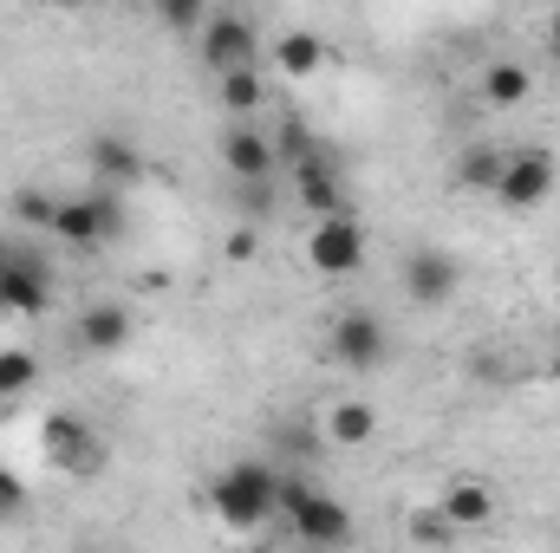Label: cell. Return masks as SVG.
<instances>
[{"mask_svg":"<svg viewBox=\"0 0 560 553\" xmlns=\"http://www.w3.org/2000/svg\"><path fill=\"white\" fill-rule=\"evenodd\" d=\"M555 150L548 143H522V150H509V163H502V183H495V202L502 209H515V215H528V209H541L548 196H555Z\"/></svg>","mask_w":560,"mask_h":553,"instance_id":"obj_4","label":"cell"},{"mask_svg":"<svg viewBox=\"0 0 560 553\" xmlns=\"http://www.w3.org/2000/svg\"><path fill=\"white\" fill-rule=\"evenodd\" d=\"M202 20H209L202 0H156V26H170V33H202Z\"/></svg>","mask_w":560,"mask_h":553,"instance_id":"obj_23","label":"cell"},{"mask_svg":"<svg viewBox=\"0 0 560 553\" xmlns=\"http://www.w3.org/2000/svg\"><path fill=\"white\" fill-rule=\"evenodd\" d=\"M275 515L306 541L313 553H339L352 548V508L326 489H313L300 469H280V489H275Z\"/></svg>","mask_w":560,"mask_h":553,"instance_id":"obj_1","label":"cell"},{"mask_svg":"<svg viewBox=\"0 0 560 553\" xmlns=\"http://www.w3.org/2000/svg\"><path fill=\"white\" fill-rule=\"evenodd\" d=\"M287 176H293L300 209H313V222H352V196H346V183H339L332 150L313 156V163H300V169H287Z\"/></svg>","mask_w":560,"mask_h":553,"instance_id":"obj_9","label":"cell"},{"mask_svg":"<svg viewBox=\"0 0 560 553\" xmlns=\"http://www.w3.org/2000/svg\"><path fill=\"white\" fill-rule=\"evenodd\" d=\"M235 209L248 222H268L275 215V183H235Z\"/></svg>","mask_w":560,"mask_h":553,"instance_id":"obj_25","label":"cell"},{"mask_svg":"<svg viewBox=\"0 0 560 553\" xmlns=\"http://www.w3.org/2000/svg\"><path fill=\"white\" fill-rule=\"evenodd\" d=\"M20 508H26V482H20L13 469H0V521H7V515H20Z\"/></svg>","mask_w":560,"mask_h":553,"instance_id":"obj_27","label":"cell"},{"mask_svg":"<svg viewBox=\"0 0 560 553\" xmlns=\"http://www.w3.org/2000/svg\"><path fill=\"white\" fill-rule=\"evenodd\" d=\"M528 92H535V72L522 59H489L482 66V105L515 111V105H528Z\"/></svg>","mask_w":560,"mask_h":553,"instance_id":"obj_15","label":"cell"},{"mask_svg":"<svg viewBox=\"0 0 560 553\" xmlns=\"http://www.w3.org/2000/svg\"><path fill=\"white\" fill-rule=\"evenodd\" d=\"M326 358H332L339 372H385V365H392V332H385V319H378L372 306H346V313L332 319V332H326Z\"/></svg>","mask_w":560,"mask_h":553,"instance_id":"obj_3","label":"cell"},{"mask_svg":"<svg viewBox=\"0 0 560 553\" xmlns=\"http://www.w3.org/2000/svg\"><path fill=\"white\" fill-rule=\"evenodd\" d=\"M79 553H105V548H79Z\"/></svg>","mask_w":560,"mask_h":553,"instance_id":"obj_31","label":"cell"},{"mask_svg":"<svg viewBox=\"0 0 560 553\" xmlns=\"http://www.w3.org/2000/svg\"><path fill=\"white\" fill-rule=\"evenodd\" d=\"M52 306V274L39 255H7L0 268V313H20V319H39Z\"/></svg>","mask_w":560,"mask_h":553,"instance_id":"obj_10","label":"cell"},{"mask_svg":"<svg viewBox=\"0 0 560 553\" xmlns=\"http://www.w3.org/2000/svg\"><path fill=\"white\" fill-rule=\"evenodd\" d=\"M411 541H418V548H450V541H456V528H450L436 508H418V515H411Z\"/></svg>","mask_w":560,"mask_h":553,"instance_id":"obj_26","label":"cell"},{"mask_svg":"<svg viewBox=\"0 0 560 553\" xmlns=\"http://www.w3.org/2000/svg\"><path fill=\"white\" fill-rule=\"evenodd\" d=\"M313 156H326V143L313 138L300 118H280V131H275V163L280 169H300V163H313Z\"/></svg>","mask_w":560,"mask_h":553,"instance_id":"obj_21","label":"cell"},{"mask_svg":"<svg viewBox=\"0 0 560 553\" xmlns=\"http://www.w3.org/2000/svg\"><path fill=\"white\" fill-rule=\"evenodd\" d=\"M502 163H509V150H495V143H469V150L456 156V183H463V189H482V196H495V183H502Z\"/></svg>","mask_w":560,"mask_h":553,"instance_id":"obj_20","label":"cell"},{"mask_svg":"<svg viewBox=\"0 0 560 553\" xmlns=\"http://www.w3.org/2000/svg\"><path fill=\"white\" fill-rule=\"evenodd\" d=\"M436 515H443L456 534H476V528H489V521H495V489H489V482H476V475H456V482L443 489Z\"/></svg>","mask_w":560,"mask_h":553,"instance_id":"obj_14","label":"cell"},{"mask_svg":"<svg viewBox=\"0 0 560 553\" xmlns=\"http://www.w3.org/2000/svg\"><path fill=\"white\" fill-rule=\"evenodd\" d=\"M215 98H222L229 118H255V111L268 105V85H261L255 66H242V72H222V79H215Z\"/></svg>","mask_w":560,"mask_h":553,"instance_id":"obj_19","label":"cell"},{"mask_svg":"<svg viewBox=\"0 0 560 553\" xmlns=\"http://www.w3.org/2000/svg\"><path fill=\"white\" fill-rule=\"evenodd\" d=\"M326 436H332L339 449H365V443L378 436V411H372L365 398H346V404H332V416H326Z\"/></svg>","mask_w":560,"mask_h":553,"instance_id":"obj_18","label":"cell"},{"mask_svg":"<svg viewBox=\"0 0 560 553\" xmlns=\"http://www.w3.org/2000/svg\"><path fill=\"white\" fill-rule=\"evenodd\" d=\"M548 378H555V385H560V358H555V365H548Z\"/></svg>","mask_w":560,"mask_h":553,"instance_id":"obj_30","label":"cell"},{"mask_svg":"<svg viewBox=\"0 0 560 553\" xmlns=\"http://www.w3.org/2000/svg\"><path fill=\"white\" fill-rule=\"evenodd\" d=\"M118 228H125V196H118V189L72 196V202H59V222H52V235H59L66 248H105Z\"/></svg>","mask_w":560,"mask_h":553,"instance_id":"obj_6","label":"cell"},{"mask_svg":"<svg viewBox=\"0 0 560 553\" xmlns=\"http://www.w3.org/2000/svg\"><path fill=\"white\" fill-rule=\"evenodd\" d=\"M92 169H98V189H131L143 176V156L125 138H92Z\"/></svg>","mask_w":560,"mask_h":553,"instance_id":"obj_16","label":"cell"},{"mask_svg":"<svg viewBox=\"0 0 560 553\" xmlns=\"http://www.w3.org/2000/svg\"><path fill=\"white\" fill-rule=\"evenodd\" d=\"M275 489H280V469L248 456V462H229L215 482H209V508L229 534H255L268 515H275Z\"/></svg>","mask_w":560,"mask_h":553,"instance_id":"obj_2","label":"cell"},{"mask_svg":"<svg viewBox=\"0 0 560 553\" xmlns=\"http://www.w3.org/2000/svg\"><path fill=\"white\" fill-rule=\"evenodd\" d=\"M13 215H20L26 228H52V222H59V202H52L46 189H20V196H13Z\"/></svg>","mask_w":560,"mask_h":553,"instance_id":"obj_24","label":"cell"},{"mask_svg":"<svg viewBox=\"0 0 560 553\" xmlns=\"http://www.w3.org/2000/svg\"><path fill=\"white\" fill-rule=\"evenodd\" d=\"M541 46H548V59L560 66V7L548 13V26H541Z\"/></svg>","mask_w":560,"mask_h":553,"instance_id":"obj_29","label":"cell"},{"mask_svg":"<svg viewBox=\"0 0 560 553\" xmlns=\"http://www.w3.org/2000/svg\"><path fill=\"white\" fill-rule=\"evenodd\" d=\"M255 52H261V33H255V20L248 13H235V7H222V13H209L202 20V66L222 79V72H242V66H255Z\"/></svg>","mask_w":560,"mask_h":553,"instance_id":"obj_7","label":"cell"},{"mask_svg":"<svg viewBox=\"0 0 560 553\" xmlns=\"http://www.w3.org/2000/svg\"><path fill=\"white\" fill-rule=\"evenodd\" d=\"M456 286H463V261L456 255H443V248H418V255H405V293L418 299V306H450L456 299Z\"/></svg>","mask_w":560,"mask_h":553,"instance_id":"obj_11","label":"cell"},{"mask_svg":"<svg viewBox=\"0 0 560 553\" xmlns=\"http://www.w3.org/2000/svg\"><path fill=\"white\" fill-rule=\"evenodd\" d=\"M319 59H326V39H319L313 26H287V33L275 39V66L287 72V79H313Z\"/></svg>","mask_w":560,"mask_h":553,"instance_id":"obj_17","label":"cell"},{"mask_svg":"<svg viewBox=\"0 0 560 553\" xmlns=\"http://www.w3.org/2000/svg\"><path fill=\"white\" fill-rule=\"evenodd\" d=\"M0 268H7V255H0Z\"/></svg>","mask_w":560,"mask_h":553,"instance_id":"obj_32","label":"cell"},{"mask_svg":"<svg viewBox=\"0 0 560 553\" xmlns=\"http://www.w3.org/2000/svg\"><path fill=\"white\" fill-rule=\"evenodd\" d=\"M306 261H313V274H326V280H352L365 268V228L359 222H313Z\"/></svg>","mask_w":560,"mask_h":553,"instance_id":"obj_8","label":"cell"},{"mask_svg":"<svg viewBox=\"0 0 560 553\" xmlns=\"http://www.w3.org/2000/svg\"><path fill=\"white\" fill-rule=\"evenodd\" d=\"M131 313L118 306V299H98V306H85L79 313V352H92V358H112V352H125L131 345Z\"/></svg>","mask_w":560,"mask_h":553,"instance_id":"obj_13","label":"cell"},{"mask_svg":"<svg viewBox=\"0 0 560 553\" xmlns=\"http://www.w3.org/2000/svg\"><path fill=\"white\" fill-rule=\"evenodd\" d=\"M39 449H46V462L66 469V475H98V469H105V436H98L79 411L46 416V423H39Z\"/></svg>","mask_w":560,"mask_h":553,"instance_id":"obj_5","label":"cell"},{"mask_svg":"<svg viewBox=\"0 0 560 553\" xmlns=\"http://www.w3.org/2000/svg\"><path fill=\"white\" fill-rule=\"evenodd\" d=\"M222 169H229V183H275V176H280L275 138H268V131H255V125L222 131Z\"/></svg>","mask_w":560,"mask_h":553,"instance_id":"obj_12","label":"cell"},{"mask_svg":"<svg viewBox=\"0 0 560 553\" xmlns=\"http://www.w3.org/2000/svg\"><path fill=\"white\" fill-rule=\"evenodd\" d=\"M39 385V358L33 352H0V398H20Z\"/></svg>","mask_w":560,"mask_h":553,"instance_id":"obj_22","label":"cell"},{"mask_svg":"<svg viewBox=\"0 0 560 553\" xmlns=\"http://www.w3.org/2000/svg\"><path fill=\"white\" fill-rule=\"evenodd\" d=\"M255 248H261L255 228H235V235H229V261H255Z\"/></svg>","mask_w":560,"mask_h":553,"instance_id":"obj_28","label":"cell"}]
</instances>
